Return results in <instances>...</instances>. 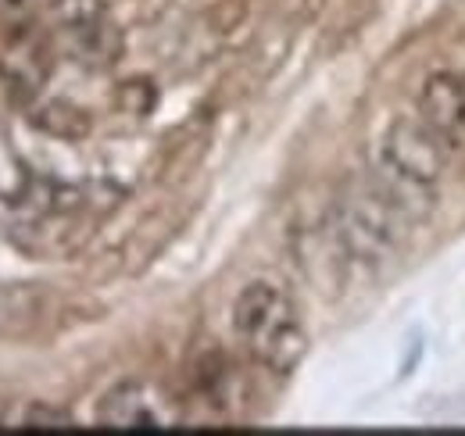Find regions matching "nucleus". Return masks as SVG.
<instances>
[{
  "label": "nucleus",
  "instance_id": "obj_8",
  "mask_svg": "<svg viewBox=\"0 0 465 436\" xmlns=\"http://www.w3.org/2000/svg\"><path fill=\"white\" fill-rule=\"evenodd\" d=\"M415 108H419V118L430 129H437L448 144L459 140L465 133V75H459V72L426 75Z\"/></svg>",
  "mask_w": 465,
  "mask_h": 436
},
{
  "label": "nucleus",
  "instance_id": "obj_9",
  "mask_svg": "<svg viewBox=\"0 0 465 436\" xmlns=\"http://www.w3.org/2000/svg\"><path fill=\"white\" fill-rule=\"evenodd\" d=\"M29 122L40 133L64 140V144H79V140H86L94 133V118L79 104H72V101H44V104H36L29 111Z\"/></svg>",
  "mask_w": 465,
  "mask_h": 436
},
{
  "label": "nucleus",
  "instance_id": "obj_5",
  "mask_svg": "<svg viewBox=\"0 0 465 436\" xmlns=\"http://www.w3.org/2000/svg\"><path fill=\"white\" fill-rule=\"evenodd\" d=\"M54 22L64 51L86 68H112L122 51V29L104 0H54Z\"/></svg>",
  "mask_w": 465,
  "mask_h": 436
},
{
  "label": "nucleus",
  "instance_id": "obj_1",
  "mask_svg": "<svg viewBox=\"0 0 465 436\" xmlns=\"http://www.w3.org/2000/svg\"><path fill=\"white\" fill-rule=\"evenodd\" d=\"M372 168L380 190L411 222H422L437 201V183L448 168V140L430 129L419 114L394 118L376 140Z\"/></svg>",
  "mask_w": 465,
  "mask_h": 436
},
{
  "label": "nucleus",
  "instance_id": "obj_4",
  "mask_svg": "<svg viewBox=\"0 0 465 436\" xmlns=\"http://www.w3.org/2000/svg\"><path fill=\"white\" fill-rule=\"evenodd\" d=\"M33 212L11 222L7 236L15 247H22L29 258H64L75 254L90 233L94 222L104 215L101 204H79V208H47V204H29Z\"/></svg>",
  "mask_w": 465,
  "mask_h": 436
},
{
  "label": "nucleus",
  "instance_id": "obj_7",
  "mask_svg": "<svg viewBox=\"0 0 465 436\" xmlns=\"http://www.w3.org/2000/svg\"><path fill=\"white\" fill-rule=\"evenodd\" d=\"M97 422L108 430H165L173 422V411L154 386L122 380L101 397Z\"/></svg>",
  "mask_w": 465,
  "mask_h": 436
},
{
  "label": "nucleus",
  "instance_id": "obj_6",
  "mask_svg": "<svg viewBox=\"0 0 465 436\" xmlns=\"http://www.w3.org/2000/svg\"><path fill=\"white\" fill-rule=\"evenodd\" d=\"M61 301L47 282H0V340L29 343L51 336L58 322Z\"/></svg>",
  "mask_w": 465,
  "mask_h": 436
},
{
  "label": "nucleus",
  "instance_id": "obj_13",
  "mask_svg": "<svg viewBox=\"0 0 465 436\" xmlns=\"http://www.w3.org/2000/svg\"><path fill=\"white\" fill-rule=\"evenodd\" d=\"M0 419H4V408H0Z\"/></svg>",
  "mask_w": 465,
  "mask_h": 436
},
{
  "label": "nucleus",
  "instance_id": "obj_10",
  "mask_svg": "<svg viewBox=\"0 0 465 436\" xmlns=\"http://www.w3.org/2000/svg\"><path fill=\"white\" fill-rule=\"evenodd\" d=\"M33 186H36L33 168L18 154V147L11 144V136H7V129L0 122V201L22 208L29 201V193H33Z\"/></svg>",
  "mask_w": 465,
  "mask_h": 436
},
{
  "label": "nucleus",
  "instance_id": "obj_12",
  "mask_svg": "<svg viewBox=\"0 0 465 436\" xmlns=\"http://www.w3.org/2000/svg\"><path fill=\"white\" fill-rule=\"evenodd\" d=\"M25 11H29V0H0V15H4L7 22H22Z\"/></svg>",
  "mask_w": 465,
  "mask_h": 436
},
{
  "label": "nucleus",
  "instance_id": "obj_2",
  "mask_svg": "<svg viewBox=\"0 0 465 436\" xmlns=\"http://www.w3.org/2000/svg\"><path fill=\"white\" fill-rule=\"evenodd\" d=\"M232 336L272 376H291L308 354V326L293 293L276 279H251L232 301Z\"/></svg>",
  "mask_w": 465,
  "mask_h": 436
},
{
  "label": "nucleus",
  "instance_id": "obj_3",
  "mask_svg": "<svg viewBox=\"0 0 465 436\" xmlns=\"http://www.w3.org/2000/svg\"><path fill=\"white\" fill-rule=\"evenodd\" d=\"M408 222L411 218L380 190V183L369 179L344 193L333 218V233L348 258L361 265H387L405 243Z\"/></svg>",
  "mask_w": 465,
  "mask_h": 436
},
{
  "label": "nucleus",
  "instance_id": "obj_11",
  "mask_svg": "<svg viewBox=\"0 0 465 436\" xmlns=\"http://www.w3.org/2000/svg\"><path fill=\"white\" fill-rule=\"evenodd\" d=\"M25 426H47V430H64L72 426V415L58 411V408H47V404H33L25 411Z\"/></svg>",
  "mask_w": 465,
  "mask_h": 436
}]
</instances>
